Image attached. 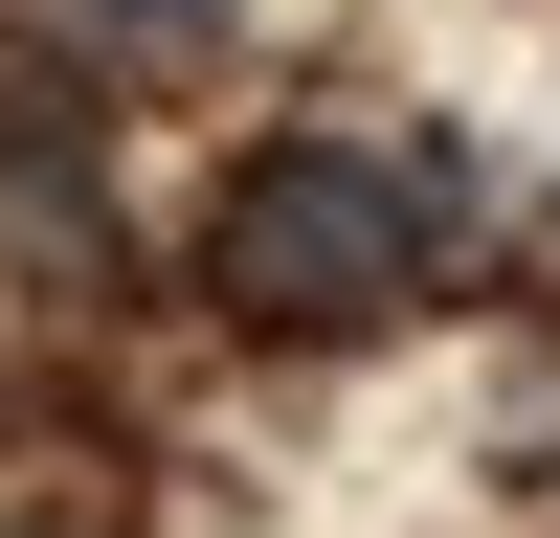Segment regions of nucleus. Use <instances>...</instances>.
Listing matches in <instances>:
<instances>
[{
  "label": "nucleus",
  "mask_w": 560,
  "mask_h": 538,
  "mask_svg": "<svg viewBox=\"0 0 560 538\" xmlns=\"http://www.w3.org/2000/svg\"><path fill=\"white\" fill-rule=\"evenodd\" d=\"M45 23H68L90 68H202V45H224V0H45Z\"/></svg>",
  "instance_id": "f03ea898"
},
{
  "label": "nucleus",
  "mask_w": 560,
  "mask_h": 538,
  "mask_svg": "<svg viewBox=\"0 0 560 538\" xmlns=\"http://www.w3.org/2000/svg\"><path fill=\"white\" fill-rule=\"evenodd\" d=\"M448 224H471V157L448 134H269L247 179L202 202V292L247 337H404L448 292Z\"/></svg>",
  "instance_id": "f257e3e1"
}]
</instances>
